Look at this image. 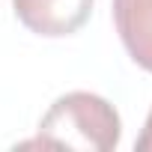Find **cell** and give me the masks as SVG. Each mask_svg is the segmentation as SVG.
Wrapping results in <instances>:
<instances>
[{"label": "cell", "instance_id": "cell-3", "mask_svg": "<svg viewBox=\"0 0 152 152\" xmlns=\"http://www.w3.org/2000/svg\"><path fill=\"white\" fill-rule=\"evenodd\" d=\"M113 24L128 57L152 72V0H113Z\"/></svg>", "mask_w": 152, "mask_h": 152}, {"label": "cell", "instance_id": "cell-2", "mask_svg": "<svg viewBox=\"0 0 152 152\" xmlns=\"http://www.w3.org/2000/svg\"><path fill=\"white\" fill-rule=\"evenodd\" d=\"M12 9L30 33L60 39L78 33L90 21L93 0H12Z\"/></svg>", "mask_w": 152, "mask_h": 152}, {"label": "cell", "instance_id": "cell-4", "mask_svg": "<svg viewBox=\"0 0 152 152\" xmlns=\"http://www.w3.org/2000/svg\"><path fill=\"white\" fill-rule=\"evenodd\" d=\"M134 149H137V152H152V110H149V116H146V125H143V131H140Z\"/></svg>", "mask_w": 152, "mask_h": 152}, {"label": "cell", "instance_id": "cell-1", "mask_svg": "<svg viewBox=\"0 0 152 152\" xmlns=\"http://www.w3.org/2000/svg\"><path fill=\"white\" fill-rule=\"evenodd\" d=\"M122 122L116 107L96 96L75 90L60 96L39 122V131L24 146L42 149H81V152H110L119 146Z\"/></svg>", "mask_w": 152, "mask_h": 152}]
</instances>
